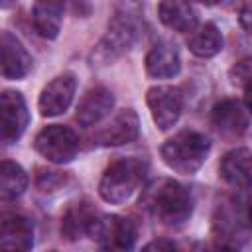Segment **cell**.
I'll return each mask as SVG.
<instances>
[{
    "label": "cell",
    "instance_id": "obj_11",
    "mask_svg": "<svg viewBox=\"0 0 252 252\" xmlns=\"http://www.w3.org/2000/svg\"><path fill=\"white\" fill-rule=\"evenodd\" d=\"M136 226L130 219L120 215H110L100 220V228L96 234V242L106 250H130L136 242Z\"/></svg>",
    "mask_w": 252,
    "mask_h": 252
},
{
    "label": "cell",
    "instance_id": "obj_27",
    "mask_svg": "<svg viewBox=\"0 0 252 252\" xmlns=\"http://www.w3.org/2000/svg\"><path fill=\"white\" fill-rule=\"evenodd\" d=\"M146 250H175V244L169 240H154L150 244L144 246Z\"/></svg>",
    "mask_w": 252,
    "mask_h": 252
},
{
    "label": "cell",
    "instance_id": "obj_28",
    "mask_svg": "<svg viewBox=\"0 0 252 252\" xmlns=\"http://www.w3.org/2000/svg\"><path fill=\"white\" fill-rule=\"evenodd\" d=\"M244 102H246V108L252 112V85L246 87V93H244Z\"/></svg>",
    "mask_w": 252,
    "mask_h": 252
},
{
    "label": "cell",
    "instance_id": "obj_21",
    "mask_svg": "<svg viewBox=\"0 0 252 252\" xmlns=\"http://www.w3.org/2000/svg\"><path fill=\"white\" fill-rule=\"evenodd\" d=\"M187 45L197 57H215L222 49V35L215 24H203L193 30Z\"/></svg>",
    "mask_w": 252,
    "mask_h": 252
},
{
    "label": "cell",
    "instance_id": "obj_31",
    "mask_svg": "<svg viewBox=\"0 0 252 252\" xmlns=\"http://www.w3.org/2000/svg\"><path fill=\"white\" fill-rule=\"evenodd\" d=\"M201 2H203V0H201Z\"/></svg>",
    "mask_w": 252,
    "mask_h": 252
},
{
    "label": "cell",
    "instance_id": "obj_6",
    "mask_svg": "<svg viewBox=\"0 0 252 252\" xmlns=\"http://www.w3.org/2000/svg\"><path fill=\"white\" fill-rule=\"evenodd\" d=\"M35 150L53 163H67L79 152V138L77 134L61 124L45 126L33 142Z\"/></svg>",
    "mask_w": 252,
    "mask_h": 252
},
{
    "label": "cell",
    "instance_id": "obj_18",
    "mask_svg": "<svg viewBox=\"0 0 252 252\" xmlns=\"http://www.w3.org/2000/svg\"><path fill=\"white\" fill-rule=\"evenodd\" d=\"M179 69H181L179 51L175 49V45H171L167 41L156 43L146 55V73L154 79L175 77L179 73Z\"/></svg>",
    "mask_w": 252,
    "mask_h": 252
},
{
    "label": "cell",
    "instance_id": "obj_26",
    "mask_svg": "<svg viewBox=\"0 0 252 252\" xmlns=\"http://www.w3.org/2000/svg\"><path fill=\"white\" fill-rule=\"evenodd\" d=\"M238 20H240V26H242L248 33H252V2H248L246 6H242Z\"/></svg>",
    "mask_w": 252,
    "mask_h": 252
},
{
    "label": "cell",
    "instance_id": "obj_13",
    "mask_svg": "<svg viewBox=\"0 0 252 252\" xmlns=\"http://www.w3.org/2000/svg\"><path fill=\"white\" fill-rule=\"evenodd\" d=\"M220 177L234 189L252 187V152L246 148L230 150L222 156L219 165Z\"/></svg>",
    "mask_w": 252,
    "mask_h": 252
},
{
    "label": "cell",
    "instance_id": "obj_14",
    "mask_svg": "<svg viewBox=\"0 0 252 252\" xmlns=\"http://www.w3.org/2000/svg\"><path fill=\"white\" fill-rule=\"evenodd\" d=\"M0 246L6 250H30L33 246V224L18 213H4L0 220Z\"/></svg>",
    "mask_w": 252,
    "mask_h": 252
},
{
    "label": "cell",
    "instance_id": "obj_4",
    "mask_svg": "<svg viewBox=\"0 0 252 252\" xmlns=\"http://www.w3.org/2000/svg\"><path fill=\"white\" fill-rule=\"evenodd\" d=\"M213 228L222 246L224 240H232V246H236V238H244L242 234L252 230V197L234 195L220 201L215 209Z\"/></svg>",
    "mask_w": 252,
    "mask_h": 252
},
{
    "label": "cell",
    "instance_id": "obj_29",
    "mask_svg": "<svg viewBox=\"0 0 252 252\" xmlns=\"http://www.w3.org/2000/svg\"><path fill=\"white\" fill-rule=\"evenodd\" d=\"M14 0H0V4H2V8H8L10 4H12Z\"/></svg>",
    "mask_w": 252,
    "mask_h": 252
},
{
    "label": "cell",
    "instance_id": "obj_30",
    "mask_svg": "<svg viewBox=\"0 0 252 252\" xmlns=\"http://www.w3.org/2000/svg\"><path fill=\"white\" fill-rule=\"evenodd\" d=\"M205 4H219V2H224V0H203Z\"/></svg>",
    "mask_w": 252,
    "mask_h": 252
},
{
    "label": "cell",
    "instance_id": "obj_19",
    "mask_svg": "<svg viewBox=\"0 0 252 252\" xmlns=\"http://www.w3.org/2000/svg\"><path fill=\"white\" fill-rule=\"evenodd\" d=\"M158 16L169 30L179 33H189L197 28V12L187 0H161Z\"/></svg>",
    "mask_w": 252,
    "mask_h": 252
},
{
    "label": "cell",
    "instance_id": "obj_15",
    "mask_svg": "<svg viewBox=\"0 0 252 252\" xmlns=\"http://www.w3.org/2000/svg\"><path fill=\"white\" fill-rule=\"evenodd\" d=\"M0 51H2V75H4V79H22L30 73L32 57L14 33L2 32Z\"/></svg>",
    "mask_w": 252,
    "mask_h": 252
},
{
    "label": "cell",
    "instance_id": "obj_24",
    "mask_svg": "<svg viewBox=\"0 0 252 252\" xmlns=\"http://www.w3.org/2000/svg\"><path fill=\"white\" fill-rule=\"evenodd\" d=\"M65 181V177L59 173V171H39V175H37V185L43 189V191H47V189H55L59 183H63Z\"/></svg>",
    "mask_w": 252,
    "mask_h": 252
},
{
    "label": "cell",
    "instance_id": "obj_17",
    "mask_svg": "<svg viewBox=\"0 0 252 252\" xmlns=\"http://www.w3.org/2000/svg\"><path fill=\"white\" fill-rule=\"evenodd\" d=\"M114 106V94L104 89V87H96V89H91L83 100L79 102L77 106V122L85 128L100 122Z\"/></svg>",
    "mask_w": 252,
    "mask_h": 252
},
{
    "label": "cell",
    "instance_id": "obj_8",
    "mask_svg": "<svg viewBox=\"0 0 252 252\" xmlns=\"http://www.w3.org/2000/svg\"><path fill=\"white\" fill-rule=\"evenodd\" d=\"M102 215L89 203V201H79L73 203L61 220V234L67 240H79L83 236L96 238L98 228H100Z\"/></svg>",
    "mask_w": 252,
    "mask_h": 252
},
{
    "label": "cell",
    "instance_id": "obj_25",
    "mask_svg": "<svg viewBox=\"0 0 252 252\" xmlns=\"http://www.w3.org/2000/svg\"><path fill=\"white\" fill-rule=\"evenodd\" d=\"M65 2H67V6L73 10V14L81 16V18H87V16L91 14V10H93L91 0H65Z\"/></svg>",
    "mask_w": 252,
    "mask_h": 252
},
{
    "label": "cell",
    "instance_id": "obj_20",
    "mask_svg": "<svg viewBox=\"0 0 252 252\" xmlns=\"http://www.w3.org/2000/svg\"><path fill=\"white\" fill-rule=\"evenodd\" d=\"M65 0H35L33 4V28L41 37L53 39L61 30Z\"/></svg>",
    "mask_w": 252,
    "mask_h": 252
},
{
    "label": "cell",
    "instance_id": "obj_22",
    "mask_svg": "<svg viewBox=\"0 0 252 252\" xmlns=\"http://www.w3.org/2000/svg\"><path fill=\"white\" fill-rule=\"evenodd\" d=\"M28 187V175L24 171L22 165H18L16 161L4 159L0 165V195L4 201L16 199L24 193V189Z\"/></svg>",
    "mask_w": 252,
    "mask_h": 252
},
{
    "label": "cell",
    "instance_id": "obj_16",
    "mask_svg": "<svg viewBox=\"0 0 252 252\" xmlns=\"http://www.w3.org/2000/svg\"><path fill=\"white\" fill-rule=\"evenodd\" d=\"M211 120H213L215 128L228 138H238L248 128V116H246L242 104L236 100H230V98H224L213 106Z\"/></svg>",
    "mask_w": 252,
    "mask_h": 252
},
{
    "label": "cell",
    "instance_id": "obj_23",
    "mask_svg": "<svg viewBox=\"0 0 252 252\" xmlns=\"http://www.w3.org/2000/svg\"><path fill=\"white\" fill-rule=\"evenodd\" d=\"M230 79L234 85H252V55L240 59L232 69H230Z\"/></svg>",
    "mask_w": 252,
    "mask_h": 252
},
{
    "label": "cell",
    "instance_id": "obj_7",
    "mask_svg": "<svg viewBox=\"0 0 252 252\" xmlns=\"http://www.w3.org/2000/svg\"><path fill=\"white\" fill-rule=\"evenodd\" d=\"M146 102H148L150 114L159 130L171 128L179 120L181 110H183V96H181L179 89L169 87V85L152 87L146 94Z\"/></svg>",
    "mask_w": 252,
    "mask_h": 252
},
{
    "label": "cell",
    "instance_id": "obj_10",
    "mask_svg": "<svg viewBox=\"0 0 252 252\" xmlns=\"http://www.w3.org/2000/svg\"><path fill=\"white\" fill-rule=\"evenodd\" d=\"M0 116H2V140L6 144H12L16 142L28 122H30V114H28V106H26V100L22 96V93L18 91H4L2 93V98H0Z\"/></svg>",
    "mask_w": 252,
    "mask_h": 252
},
{
    "label": "cell",
    "instance_id": "obj_12",
    "mask_svg": "<svg viewBox=\"0 0 252 252\" xmlns=\"http://www.w3.org/2000/svg\"><path fill=\"white\" fill-rule=\"evenodd\" d=\"M138 132H140L138 114L132 108H124L102 130L96 132L94 144H98V146H122V144H130V142H134L138 138Z\"/></svg>",
    "mask_w": 252,
    "mask_h": 252
},
{
    "label": "cell",
    "instance_id": "obj_2",
    "mask_svg": "<svg viewBox=\"0 0 252 252\" xmlns=\"http://www.w3.org/2000/svg\"><path fill=\"white\" fill-rule=\"evenodd\" d=\"M148 173V161L142 158H122L112 161L98 183V195L112 205L128 201L142 185Z\"/></svg>",
    "mask_w": 252,
    "mask_h": 252
},
{
    "label": "cell",
    "instance_id": "obj_3",
    "mask_svg": "<svg viewBox=\"0 0 252 252\" xmlns=\"http://www.w3.org/2000/svg\"><path fill=\"white\" fill-rule=\"evenodd\" d=\"M211 150V142L195 130H181L173 138L165 140L159 154L165 165L177 173L191 175L201 169Z\"/></svg>",
    "mask_w": 252,
    "mask_h": 252
},
{
    "label": "cell",
    "instance_id": "obj_5",
    "mask_svg": "<svg viewBox=\"0 0 252 252\" xmlns=\"http://www.w3.org/2000/svg\"><path fill=\"white\" fill-rule=\"evenodd\" d=\"M134 39H136V22H134V18L130 14L118 12L112 18V22L108 24L106 35L94 47L93 61L110 63L112 59H116L118 55H122L124 51H128L132 47Z\"/></svg>",
    "mask_w": 252,
    "mask_h": 252
},
{
    "label": "cell",
    "instance_id": "obj_1",
    "mask_svg": "<svg viewBox=\"0 0 252 252\" xmlns=\"http://www.w3.org/2000/svg\"><path fill=\"white\" fill-rule=\"evenodd\" d=\"M140 205L165 226L183 224L193 211L191 193L179 181H173L169 177H159L152 181L144 189Z\"/></svg>",
    "mask_w": 252,
    "mask_h": 252
},
{
    "label": "cell",
    "instance_id": "obj_9",
    "mask_svg": "<svg viewBox=\"0 0 252 252\" xmlns=\"http://www.w3.org/2000/svg\"><path fill=\"white\" fill-rule=\"evenodd\" d=\"M75 89H77V79L73 73H63L57 75L53 81H49L37 100V108L41 112V116H59L63 114L75 96Z\"/></svg>",
    "mask_w": 252,
    "mask_h": 252
}]
</instances>
